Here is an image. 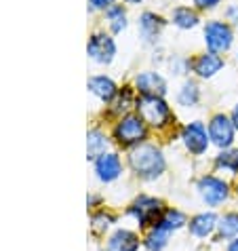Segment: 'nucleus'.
<instances>
[{
    "instance_id": "obj_1",
    "label": "nucleus",
    "mask_w": 238,
    "mask_h": 251,
    "mask_svg": "<svg viewBox=\"0 0 238 251\" xmlns=\"http://www.w3.org/2000/svg\"><path fill=\"white\" fill-rule=\"evenodd\" d=\"M129 163L133 167V171H135L139 177H145V179H154L165 171L163 152H160L156 146H150V144H143L133 150L129 154Z\"/></svg>"
},
{
    "instance_id": "obj_2",
    "label": "nucleus",
    "mask_w": 238,
    "mask_h": 251,
    "mask_svg": "<svg viewBox=\"0 0 238 251\" xmlns=\"http://www.w3.org/2000/svg\"><path fill=\"white\" fill-rule=\"evenodd\" d=\"M135 106H137V114L143 118L145 125H152V127H165V125L171 121V110L165 103L163 97L142 95L135 101Z\"/></svg>"
},
{
    "instance_id": "obj_3",
    "label": "nucleus",
    "mask_w": 238,
    "mask_h": 251,
    "mask_svg": "<svg viewBox=\"0 0 238 251\" xmlns=\"http://www.w3.org/2000/svg\"><path fill=\"white\" fill-rule=\"evenodd\" d=\"M114 139L120 146H133L145 139V123L139 114L122 116L114 127Z\"/></svg>"
},
{
    "instance_id": "obj_4",
    "label": "nucleus",
    "mask_w": 238,
    "mask_h": 251,
    "mask_svg": "<svg viewBox=\"0 0 238 251\" xmlns=\"http://www.w3.org/2000/svg\"><path fill=\"white\" fill-rule=\"evenodd\" d=\"M129 213L139 222V226H150V224L156 226V222L160 220V215L165 211H163L160 201L152 199V197H139L135 203L131 205Z\"/></svg>"
},
{
    "instance_id": "obj_5",
    "label": "nucleus",
    "mask_w": 238,
    "mask_h": 251,
    "mask_svg": "<svg viewBox=\"0 0 238 251\" xmlns=\"http://www.w3.org/2000/svg\"><path fill=\"white\" fill-rule=\"evenodd\" d=\"M87 53L89 57L97 61V64H110L116 55V43L114 38L103 32H95L87 43Z\"/></svg>"
},
{
    "instance_id": "obj_6",
    "label": "nucleus",
    "mask_w": 238,
    "mask_h": 251,
    "mask_svg": "<svg viewBox=\"0 0 238 251\" xmlns=\"http://www.w3.org/2000/svg\"><path fill=\"white\" fill-rule=\"evenodd\" d=\"M205 43L211 53H223L232 47V30L223 22H209L205 27Z\"/></svg>"
},
{
    "instance_id": "obj_7",
    "label": "nucleus",
    "mask_w": 238,
    "mask_h": 251,
    "mask_svg": "<svg viewBox=\"0 0 238 251\" xmlns=\"http://www.w3.org/2000/svg\"><path fill=\"white\" fill-rule=\"evenodd\" d=\"M234 123L232 118H228L226 114H215L211 118V123H209V137L213 139L215 146H219V148H230L234 142Z\"/></svg>"
},
{
    "instance_id": "obj_8",
    "label": "nucleus",
    "mask_w": 238,
    "mask_h": 251,
    "mask_svg": "<svg viewBox=\"0 0 238 251\" xmlns=\"http://www.w3.org/2000/svg\"><path fill=\"white\" fill-rule=\"evenodd\" d=\"M198 192L202 201L211 207L221 205L223 201L228 199V184L219 177H213V176H205L198 182Z\"/></svg>"
},
{
    "instance_id": "obj_9",
    "label": "nucleus",
    "mask_w": 238,
    "mask_h": 251,
    "mask_svg": "<svg viewBox=\"0 0 238 251\" xmlns=\"http://www.w3.org/2000/svg\"><path fill=\"white\" fill-rule=\"evenodd\" d=\"M181 137H184V144L186 148L192 152V154H202L207 148H209V137L207 135V129L202 123H190L184 127V133H181Z\"/></svg>"
},
{
    "instance_id": "obj_10",
    "label": "nucleus",
    "mask_w": 238,
    "mask_h": 251,
    "mask_svg": "<svg viewBox=\"0 0 238 251\" xmlns=\"http://www.w3.org/2000/svg\"><path fill=\"white\" fill-rule=\"evenodd\" d=\"M95 173L97 177L101 179V182H114L116 177H120L122 173V163L120 158H118V154H114V152H108V154H103L95 160Z\"/></svg>"
},
{
    "instance_id": "obj_11",
    "label": "nucleus",
    "mask_w": 238,
    "mask_h": 251,
    "mask_svg": "<svg viewBox=\"0 0 238 251\" xmlns=\"http://www.w3.org/2000/svg\"><path fill=\"white\" fill-rule=\"evenodd\" d=\"M135 87L142 95H156L163 97L167 93V85L163 80V76L156 72H142L135 78Z\"/></svg>"
},
{
    "instance_id": "obj_12",
    "label": "nucleus",
    "mask_w": 238,
    "mask_h": 251,
    "mask_svg": "<svg viewBox=\"0 0 238 251\" xmlns=\"http://www.w3.org/2000/svg\"><path fill=\"white\" fill-rule=\"evenodd\" d=\"M87 87H89L91 93L97 95L103 101H112L116 97V93H118L116 82L112 78H108V76H91L89 82H87Z\"/></svg>"
},
{
    "instance_id": "obj_13",
    "label": "nucleus",
    "mask_w": 238,
    "mask_h": 251,
    "mask_svg": "<svg viewBox=\"0 0 238 251\" xmlns=\"http://www.w3.org/2000/svg\"><path fill=\"white\" fill-rule=\"evenodd\" d=\"M223 68V59L217 53H202L198 59L194 61V72L202 76V78H211Z\"/></svg>"
},
{
    "instance_id": "obj_14",
    "label": "nucleus",
    "mask_w": 238,
    "mask_h": 251,
    "mask_svg": "<svg viewBox=\"0 0 238 251\" xmlns=\"http://www.w3.org/2000/svg\"><path fill=\"white\" fill-rule=\"evenodd\" d=\"M139 249V239L131 230H116L110 236L108 251H137Z\"/></svg>"
},
{
    "instance_id": "obj_15",
    "label": "nucleus",
    "mask_w": 238,
    "mask_h": 251,
    "mask_svg": "<svg viewBox=\"0 0 238 251\" xmlns=\"http://www.w3.org/2000/svg\"><path fill=\"white\" fill-rule=\"evenodd\" d=\"M217 226V218H215V213H198V215H194V218L190 220V232L194 236H209L215 230Z\"/></svg>"
},
{
    "instance_id": "obj_16",
    "label": "nucleus",
    "mask_w": 238,
    "mask_h": 251,
    "mask_svg": "<svg viewBox=\"0 0 238 251\" xmlns=\"http://www.w3.org/2000/svg\"><path fill=\"white\" fill-rule=\"evenodd\" d=\"M106 148H108V137L103 135L99 129L89 131V135H87V158L97 160L99 156L106 154Z\"/></svg>"
},
{
    "instance_id": "obj_17",
    "label": "nucleus",
    "mask_w": 238,
    "mask_h": 251,
    "mask_svg": "<svg viewBox=\"0 0 238 251\" xmlns=\"http://www.w3.org/2000/svg\"><path fill=\"white\" fill-rule=\"evenodd\" d=\"M186 224V215L177 211V209H167V211L160 215V220L156 222L154 228H160L165 232H173V230H179L181 226Z\"/></svg>"
},
{
    "instance_id": "obj_18",
    "label": "nucleus",
    "mask_w": 238,
    "mask_h": 251,
    "mask_svg": "<svg viewBox=\"0 0 238 251\" xmlns=\"http://www.w3.org/2000/svg\"><path fill=\"white\" fill-rule=\"evenodd\" d=\"M139 27H142V34L145 40H154L158 36L160 27H163V19L154 13H143L142 19H139Z\"/></svg>"
},
{
    "instance_id": "obj_19",
    "label": "nucleus",
    "mask_w": 238,
    "mask_h": 251,
    "mask_svg": "<svg viewBox=\"0 0 238 251\" xmlns=\"http://www.w3.org/2000/svg\"><path fill=\"white\" fill-rule=\"evenodd\" d=\"M106 19H108V25L112 32H122L127 27V13L120 4H114L106 11Z\"/></svg>"
},
{
    "instance_id": "obj_20",
    "label": "nucleus",
    "mask_w": 238,
    "mask_h": 251,
    "mask_svg": "<svg viewBox=\"0 0 238 251\" xmlns=\"http://www.w3.org/2000/svg\"><path fill=\"white\" fill-rule=\"evenodd\" d=\"M173 24L177 27H184V30H190V27L198 24V15L188 9V6H179V9L173 11Z\"/></svg>"
},
{
    "instance_id": "obj_21",
    "label": "nucleus",
    "mask_w": 238,
    "mask_h": 251,
    "mask_svg": "<svg viewBox=\"0 0 238 251\" xmlns=\"http://www.w3.org/2000/svg\"><path fill=\"white\" fill-rule=\"evenodd\" d=\"M219 234L221 239H232L238 234V213H228L219 220Z\"/></svg>"
},
{
    "instance_id": "obj_22",
    "label": "nucleus",
    "mask_w": 238,
    "mask_h": 251,
    "mask_svg": "<svg viewBox=\"0 0 238 251\" xmlns=\"http://www.w3.org/2000/svg\"><path fill=\"white\" fill-rule=\"evenodd\" d=\"M167 239H169V232L154 228L148 234V239H145V247H148V251H163V247L167 245Z\"/></svg>"
},
{
    "instance_id": "obj_23",
    "label": "nucleus",
    "mask_w": 238,
    "mask_h": 251,
    "mask_svg": "<svg viewBox=\"0 0 238 251\" xmlns=\"http://www.w3.org/2000/svg\"><path fill=\"white\" fill-rule=\"evenodd\" d=\"M217 167L226 169L230 173L238 171V150H223L219 156H217Z\"/></svg>"
},
{
    "instance_id": "obj_24",
    "label": "nucleus",
    "mask_w": 238,
    "mask_h": 251,
    "mask_svg": "<svg viewBox=\"0 0 238 251\" xmlns=\"http://www.w3.org/2000/svg\"><path fill=\"white\" fill-rule=\"evenodd\" d=\"M177 100L181 106H194L196 101H198V87L194 85V82L188 80L184 87H181V91L177 95Z\"/></svg>"
},
{
    "instance_id": "obj_25",
    "label": "nucleus",
    "mask_w": 238,
    "mask_h": 251,
    "mask_svg": "<svg viewBox=\"0 0 238 251\" xmlns=\"http://www.w3.org/2000/svg\"><path fill=\"white\" fill-rule=\"evenodd\" d=\"M118 101H114V112H120V110H127L129 103H131V91H122V93H116Z\"/></svg>"
},
{
    "instance_id": "obj_26",
    "label": "nucleus",
    "mask_w": 238,
    "mask_h": 251,
    "mask_svg": "<svg viewBox=\"0 0 238 251\" xmlns=\"http://www.w3.org/2000/svg\"><path fill=\"white\" fill-rule=\"evenodd\" d=\"M110 222H112V218H110V215H106V213L95 215V218H93V230H95V232H103V230H108Z\"/></svg>"
},
{
    "instance_id": "obj_27",
    "label": "nucleus",
    "mask_w": 238,
    "mask_h": 251,
    "mask_svg": "<svg viewBox=\"0 0 238 251\" xmlns=\"http://www.w3.org/2000/svg\"><path fill=\"white\" fill-rule=\"evenodd\" d=\"M89 4L93 6V9H110V6H114V0H89Z\"/></svg>"
},
{
    "instance_id": "obj_28",
    "label": "nucleus",
    "mask_w": 238,
    "mask_h": 251,
    "mask_svg": "<svg viewBox=\"0 0 238 251\" xmlns=\"http://www.w3.org/2000/svg\"><path fill=\"white\" fill-rule=\"evenodd\" d=\"M194 2H196V6H200V9H213L221 0H194Z\"/></svg>"
},
{
    "instance_id": "obj_29",
    "label": "nucleus",
    "mask_w": 238,
    "mask_h": 251,
    "mask_svg": "<svg viewBox=\"0 0 238 251\" xmlns=\"http://www.w3.org/2000/svg\"><path fill=\"white\" fill-rule=\"evenodd\" d=\"M226 15H228L230 22H238V6H230Z\"/></svg>"
},
{
    "instance_id": "obj_30",
    "label": "nucleus",
    "mask_w": 238,
    "mask_h": 251,
    "mask_svg": "<svg viewBox=\"0 0 238 251\" xmlns=\"http://www.w3.org/2000/svg\"><path fill=\"white\" fill-rule=\"evenodd\" d=\"M232 123H234V127L238 129V106L234 108V112H232Z\"/></svg>"
},
{
    "instance_id": "obj_31",
    "label": "nucleus",
    "mask_w": 238,
    "mask_h": 251,
    "mask_svg": "<svg viewBox=\"0 0 238 251\" xmlns=\"http://www.w3.org/2000/svg\"><path fill=\"white\" fill-rule=\"evenodd\" d=\"M228 251H238V241H232V243H230Z\"/></svg>"
},
{
    "instance_id": "obj_32",
    "label": "nucleus",
    "mask_w": 238,
    "mask_h": 251,
    "mask_svg": "<svg viewBox=\"0 0 238 251\" xmlns=\"http://www.w3.org/2000/svg\"><path fill=\"white\" fill-rule=\"evenodd\" d=\"M127 2H133V4H137V2H142V0H127Z\"/></svg>"
}]
</instances>
